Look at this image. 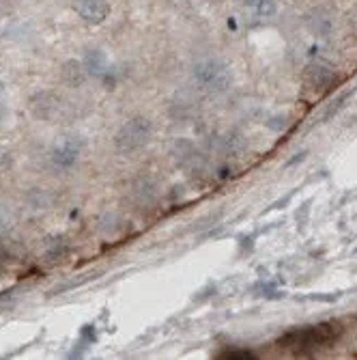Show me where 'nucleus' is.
I'll list each match as a JSON object with an SVG mask.
<instances>
[{
	"label": "nucleus",
	"instance_id": "9",
	"mask_svg": "<svg viewBox=\"0 0 357 360\" xmlns=\"http://www.w3.org/2000/svg\"><path fill=\"white\" fill-rule=\"evenodd\" d=\"M60 76H62V82H65V84H69V86H80V84H84V80H86L84 63H80V60H67V63L62 65Z\"/></svg>",
	"mask_w": 357,
	"mask_h": 360
},
{
	"label": "nucleus",
	"instance_id": "5",
	"mask_svg": "<svg viewBox=\"0 0 357 360\" xmlns=\"http://www.w3.org/2000/svg\"><path fill=\"white\" fill-rule=\"evenodd\" d=\"M82 149H84V139L80 134H65V136H60L52 145V149H50V162H52V167H56L60 171L72 169L76 162H78Z\"/></svg>",
	"mask_w": 357,
	"mask_h": 360
},
{
	"label": "nucleus",
	"instance_id": "10",
	"mask_svg": "<svg viewBox=\"0 0 357 360\" xmlns=\"http://www.w3.org/2000/svg\"><path fill=\"white\" fill-rule=\"evenodd\" d=\"M243 5L258 18H274L278 11L276 0H243Z\"/></svg>",
	"mask_w": 357,
	"mask_h": 360
},
{
	"label": "nucleus",
	"instance_id": "1",
	"mask_svg": "<svg viewBox=\"0 0 357 360\" xmlns=\"http://www.w3.org/2000/svg\"><path fill=\"white\" fill-rule=\"evenodd\" d=\"M340 335H342V326L338 321H325V323L308 326V328L288 333L278 343H280V347L293 352V354H310L323 345L334 343Z\"/></svg>",
	"mask_w": 357,
	"mask_h": 360
},
{
	"label": "nucleus",
	"instance_id": "7",
	"mask_svg": "<svg viewBox=\"0 0 357 360\" xmlns=\"http://www.w3.org/2000/svg\"><path fill=\"white\" fill-rule=\"evenodd\" d=\"M129 196H132V203L136 207H151L155 205V199H157V188L151 179L140 177L129 186Z\"/></svg>",
	"mask_w": 357,
	"mask_h": 360
},
{
	"label": "nucleus",
	"instance_id": "3",
	"mask_svg": "<svg viewBox=\"0 0 357 360\" xmlns=\"http://www.w3.org/2000/svg\"><path fill=\"white\" fill-rule=\"evenodd\" d=\"M194 78L196 82L211 91V93H224L233 84V72L224 60L217 58H205L194 65Z\"/></svg>",
	"mask_w": 357,
	"mask_h": 360
},
{
	"label": "nucleus",
	"instance_id": "12",
	"mask_svg": "<svg viewBox=\"0 0 357 360\" xmlns=\"http://www.w3.org/2000/svg\"><path fill=\"white\" fill-rule=\"evenodd\" d=\"M220 358H256L252 352H245V349H229V352H224V354H220Z\"/></svg>",
	"mask_w": 357,
	"mask_h": 360
},
{
	"label": "nucleus",
	"instance_id": "11",
	"mask_svg": "<svg viewBox=\"0 0 357 360\" xmlns=\"http://www.w3.org/2000/svg\"><path fill=\"white\" fill-rule=\"evenodd\" d=\"M312 20L314 22H310V26H312V32H316V35H328L330 32V28H332V22H330V18L323 13L321 9L318 11H314L312 13Z\"/></svg>",
	"mask_w": 357,
	"mask_h": 360
},
{
	"label": "nucleus",
	"instance_id": "6",
	"mask_svg": "<svg viewBox=\"0 0 357 360\" xmlns=\"http://www.w3.org/2000/svg\"><path fill=\"white\" fill-rule=\"evenodd\" d=\"M74 9L86 24H102L110 13V3L108 0H76Z\"/></svg>",
	"mask_w": 357,
	"mask_h": 360
},
{
	"label": "nucleus",
	"instance_id": "13",
	"mask_svg": "<svg viewBox=\"0 0 357 360\" xmlns=\"http://www.w3.org/2000/svg\"><path fill=\"white\" fill-rule=\"evenodd\" d=\"M207 3H213V5H217V3H224V0H207Z\"/></svg>",
	"mask_w": 357,
	"mask_h": 360
},
{
	"label": "nucleus",
	"instance_id": "8",
	"mask_svg": "<svg viewBox=\"0 0 357 360\" xmlns=\"http://www.w3.org/2000/svg\"><path fill=\"white\" fill-rule=\"evenodd\" d=\"M84 70L86 74L95 76V78H100L108 72V56L102 52V50H86L84 54Z\"/></svg>",
	"mask_w": 357,
	"mask_h": 360
},
{
	"label": "nucleus",
	"instance_id": "4",
	"mask_svg": "<svg viewBox=\"0 0 357 360\" xmlns=\"http://www.w3.org/2000/svg\"><path fill=\"white\" fill-rule=\"evenodd\" d=\"M338 80V74L330 68L328 63H323V60H314L310 65H306V70L302 74V84H304V91L308 95H325L328 91L334 89Z\"/></svg>",
	"mask_w": 357,
	"mask_h": 360
},
{
	"label": "nucleus",
	"instance_id": "2",
	"mask_svg": "<svg viewBox=\"0 0 357 360\" xmlns=\"http://www.w3.org/2000/svg\"><path fill=\"white\" fill-rule=\"evenodd\" d=\"M153 136V123L149 117H132L129 121H125L119 132L114 136V147L121 153H134L138 149H142L144 145H149Z\"/></svg>",
	"mask_w": 357,
	"mask_h": 360
}]
</instances>
